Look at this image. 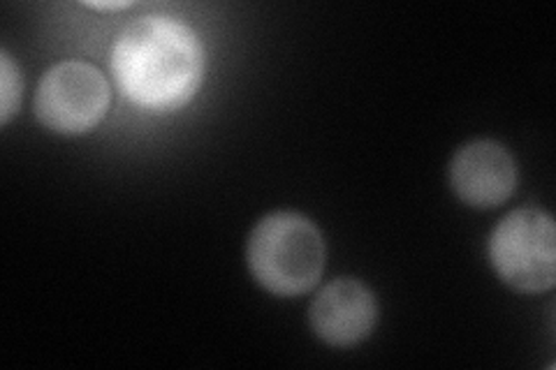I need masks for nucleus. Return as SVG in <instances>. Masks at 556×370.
<instances>
[{"mask_svg": "<svg viewBox=\"0 0 556 370\" xmlns=\"http://www.w3.org/2000/svg\"><path fill=\"white\" fill-rule=\"evenodd\" d=\"M114 79L130 102L149 112H177L204 79V47L195 30L172 16L130 24L112 49Z\"/></svg>", "mask_w": 556, "mask_h": 370, "instance_id": "nucleus-1", "label": "nucleus"}, {"mask_svg": "<svg viewBox=\"0 0 556 370\" xmlns=\"http://www.w3.org/2000/svg\"><path fill=\"white\" fill-rule=\"evenodd\" d=\"M247 257L253 278L267 292L300 296L318 285L325 241L316 222L292 210H278L255 225Z\"/></svg>", "mask_w": 556, "mask_h": 370, "instance_id": "nucleus-2", "label": "nucleus"}, {"mask_svg": "<svg viewBox=\"0 0 556 370\" xmlns=\"http://www.w3.org/2000/svg\"><path fill=\"white\" fill-rule=\"evenodd\" d=\"M496 273L517 292H545L556 283L554 220L541 208H519L498 222L490 239Z\"/></svg>", "mask_w": 556, "mask_h": 370, "instance_id": "nucleus-3", "label": "nucleus"}, {"mask_svg": "<svg viewBox=\"0 0 556 370\" xmlns=\"http://www.w3.org/2000/svg\"><path fill=\"white\" fill-rule=\"evenodd\" d=\"M110 110V84L89 63L65 61L42 77L35 114L42 126L59 135L93 130Z\"/></svg>", "mask_w": 556, "mask_h": 370, "instance_id": "nucleus-4", "label": "nucleus"}, {"mask_svg": "<svg viewBox=\"0 0 556 370\" xmlns=\"http://www.w3.org/2000/svg\"><path fill=\"white\" fill-rule=\"evenodd\" d=\"M311 329L334 347H351L369 336L378 320L374 292L355 278H339L313 298Z\"/></svg>", "mask_w": 556, "mask_h": 370, "instance_id": "nucleus-5", "label": "nucleus"}, {"mask_svg": "<svg viewBox=\"0 0 556 370\" xmlns=\"http://www.w3.org/2000/svg\"><path fill=\"white\" fill-rule=\"evenodd\" d=\"M450 183L462 202L494 208L513 195L517 167L506 146L482 139L462 146L452 157Z\"/></svg>", "mask_w": 556, "mask_h": 370, "instance_id": "nucleus-6", "label": "nucleus"}, {"mask_svg": "<svg viewBox=\"0 0 556 370\" xmlns=\"http://www.w3.org/2000/svg\"><path fill=\"white\" fill-rule=\"evenodd\" d=\"M22 100V75L8 51L0 54V120L8 126Z\"/></svg>", "mask_w": 556, "mask_h": 370, "instance_id": "nucleus-7", "label": "nucleus"}, {"mask_svg": "<svg viewBox=\"0 0 556 370\" xmlns=\"http://www.w3.org/2000/svg\"><path fill=\"white\" fill-rule=\"evenodd\" d=\"M130 3H89V8L93 10H121V8H128Z\"/></svg>", "mask_w": 556, "mask_h": 370, "instance_id": "nucleus-8", "label": "nucleus"}]
</instances>
